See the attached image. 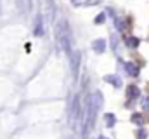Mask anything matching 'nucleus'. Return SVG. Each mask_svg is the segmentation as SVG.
Listing matches in <instances>:
<instances>
[{
    "instance_id": "f257e3e1",
    "label": "nucleus",
    "mask_w": 149,
    "mask_h": 139,
    "mask_svg": "<svg viewBox=\"0 0 149 139\" xmlns=\"http://www.w3.org/2000/svg\"><path fill=\"white\" fill-rule=\"evenodd\" d=\"M127 94H128V98H130V99H135L141 92H139V89H137L135 85H130V87H128V91H127Z\"/></svg>"
},
{
    "instance_id": "f03ea898",
    "label": "nucleus",
    "mask_w": 149,
    "mask_h": 139,
    "mask_svg": "<svg viewBox=\"0 0 149 139\" xmlns=\"http://www.w3.org/2000/svg\"><path fill=\"white\" fill-rule=\"evenodd\" d=\"M127 71H128V75H132V77H137L139 75V68L137 66H134V65H127Z\"/></svg>"
},
{
    "instance_id": "7ed1b4c3",
    "label": "nucleus",
    "mask_w": 149,
    "mask_h": 139,
    "mask_svg": "<svg viewBox=\"0 0 149 139\" xmlns=\"http://www.w3.org/2000/svg\"><path fill=\"white\" fill-rule=\"evenodd\" d=\"M127 45H128V47H137V45H139V38H135V37H130V38L127 40Z\"/></svg>"
},
{
    "instance_id": "20e7f679",
    "label": "nucleus",
    "mask_w": 149,
    "mask_h": 139,
    "mask_svg": "<svg viewBox=\"0 0 149 139\" xmlns=\"http://www.w3.org/2000/svg\"><path fill=\"white\" fill-rule=\"evenodd\" d=\"M94 49H97L99 52H102V51H104V40H97V42L94 44Z\"/></svg>"
},
{
    "instance_id": "39448f33",
    "label": "nucleus",
    "mask_w": 149,
    "mask_h": 139,
    "mask_svg": "<svg viewBox=\"0 0 149 139\" xmlns=\"http://www.w3.org/2000/svg\"><path fill=\"white\" fill-rule=\"evenodd\" d=\"M106 80H109V82H111V84H114V85H116V87H118V85H120V78H118V77H108V78H106Z\"/></svg>"
},
{
    "instance_id": "423d86ee",
    "label": "nucleus",
    "mask_w": 149,
    "mask_h": 139,
    "mask_svg": "<svg viewBox=\"0 0 149 139\" xmlns=\"http://www.w3.org/2000/svg\"><path fill=\"white\" fill-rule=\"evenodd\" d=\"M132 120H134V122H137V124H142V117H141V115H134V117H132Z\"/></svg>"
},
{
    "instance_id": "0eeeda50",
    "label": "nucleus",
    "mask_w": 149,
    "mask_h": 139,
    "mask_svg": "<svg viewBox=\"0 0 149 139\" xmlns=\"http://www.w3.org/2000/svg\"><path fill=\"white\" fill-rule=\"evenodd\" d=\"M104 21V14H99V18L95 19V23H102Z\"/></svg>"
},
{
    "instance_id": "6e6552de",
    "label": "nucleus",
    "mask_w": 149,
    "mask_h": 139,
    "mask_svg": "<svg viewBox=\"0 0 149 139\" xmlns=\"http://www.w3.org/2000/svg\"><path fill=\"white\" fill-rule=\"evenodd\" d=\"M142 106H144V108H146V110H149V99H146V101H144V103H142Z\"/></svg>"
}]
</instances>
